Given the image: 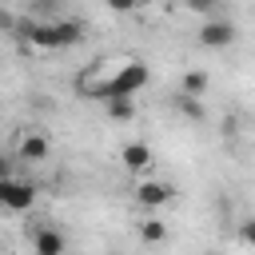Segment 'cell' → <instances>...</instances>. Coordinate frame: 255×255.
<instances>
[{"instance_id": "obj_1", "label": "cell", "mask_w": 255, "mask_h": 255, "mask_svg": "<svg viewBox=\"0 0 255 255\" xmlns=\"http://www.w3.org/2000/svg\"><path fill=\"white\" fill-rule=\"evenodd\" d=\"M16 32L24 40H32L36 48H76L84 40V20H64V16L48 20V24L32 20V24H16Z\"/></svg>"}, {"instance_id": "obj_2", "label": "cell", "mask_w": 255, "mask_h": 255, "mask_svg": "<svg viewBox=\"0 0 255 255\" xmlns=\"http://www.w3.org/2000/svg\"><path fill=\"white\" fill-rule=\"evenodd\" d=\"M147 80H151L147 64L128 60V64H120V72L108 76V100H112V96H139V92L147 88Z\"/></svg>"}, {"instance_id": "obj_3", "label": "cell", "mask_w": 255, "mask_h": 255, "mask_svg": "<svg viewBox=\"0 0 255 255\" xmlns=\"http://www.w3.org/2000/svg\"><path fill=\"white\" fill-rule=\"evenodd\" d=\"M235 24L227 20V16H207L203 20V28H199V44L207 48V52H223V48H231L235 44Z\"/></svg>"}, {"instance_id": "obj_4", "label": "cell", "mask_w": 255, "mask_h": 255, "mask_svg": "<svg viewBox=\"0 0 255 255\" xmlns=\"http://www.w3.org/2000/svg\"><path fill=\"white\" fill-rule=\"evenodd\" d=\"M32 203H36V187L32 183H24V179H0V207H8V211H32Z\"/></svg>"}, {"instance_id": "obj_5", "label": "cell", "mask_w": 255, "mask_h": 255, "mask_svg": "<svg viewBox=\"0 0 255 255\" xmlns=\"http://www.w3.org/2000/svg\"><path fill=\"white\" fill-rule=\"evenodd\" d=\"M171 195H175V187H171L167 179H143V183L135 187V203L147 207V211H159L163 203H171Z\"/></svg>"}, {"instance_id": "obj_6", "label": "cell", "mask_w": 255, "mask_h": 255, "mask_svg": "<svg viewBox=\"0 0 255 255\" xmlns=\"http://www.w3.org/2000/svg\"><path fill=\"white\" fill-rule=\"evenodd\" d=\"M48 155H52V143H48L44 131H28V135L20 139V159H24V163H44Z\"/></svg>"}, {"instance_id": "obj_7", "label": "cell", "mask_w": 255, "mask_h": 255, "mask_svg": "<svg viewBox=\"0 0 255 255\" xmlns=\"http://www.w3.org/2000/svg\"><path fill=\"white\" fill-rule=\"evenodd\" d=\"M64 247H68V239H64L56 227H36V231H32V251H36V255H60Z\"/></svg>"}, {"instance_id": "obj_8", "label": "cell", "mask_w": 255, "mask_h": 255, "mask_svg": "<svg viewBox=\"0 0 255 255\" xmlns=\"http://www.w3.org/2000/svg\"><path fill=\"white\" fill-rule=\"evenodd\" d=\"M120 159H124L128 171H147V167H151V147H147L143 139H131V143H124Z\"/></svg>"}, {"instance_id": "obj_9", "label": "cell", "mask_w": 255, "mask_h": 255, "mask_svg": "<svg viewBox=\"0 0 255 255\" xmlns=\"http://www.w3.org/2000/svg\"><path fill=\"white\" fill-rule=\"evenodd\" d=\"M104 108H108V116L120 120V124L135 120V96H112V100H104Z\"/></svg>"}, {"instance_id": "obj_10", "label": "cell", "mask_w": 255, "mask_h": 255, "mask_svg": "<svg viewBox=\"0 0 255 255\" xmlns=\"http://www.w3.org/2000/svg\"><path fill=\"white\" fill-rule=\"evenodd\" d=\"M175 108H179V116H187V120H207L203 100H199V96H191V92H179V96H175Z\"/></svg>"}, {"instance_id": "obj_11", "label": "cell", "mask_w": 255, "mask_h": 255, "mask_svg": "<svg viewBox=\"0 0 255 255\" xmlns=\"http://www.w3.org/2000/svg\"><path fill=\"white\" fill-rule=\"evenodd\" d=\"M179 92H191V96H203V92H207V72H199V68H191V72H183V84H179Z\"/></svg>"}, {"instance_id": "obj_12", "label": "cell", "mask_w": 255, "mask_h": 255, "mask_svg": "<svg viewBox=\"0 0 255 255\" xmlns=\"http://www.w3.org/2000/svg\"><path fill=\"white\" fill-rule=\"evenodd\" d=\"M139 239H143V243H163V239H167V227L151 215V219H143V223H139Z\"/></svg>"}, {"instance_id": "obj_13", "label": "cell", "mask_w": 255, "mask_h": 255, "mask_svg": "<svg viewBox=\"0 0 255 255\" xmlns=\"http://www.w3.org/2000/svg\"><path fill=\"white\" fill-rule=\"evenodd\" d=\"M187 8H191V12H203V16H207V12H215V8H219V0H187Z\"/></svg>"}, {"instance_id": "obj_14", "label": "cell", "mask_w": 255, "mask_h": 255, "mask_svg": "<svg viewBox=\"0 0 255 255\" xmlns=\"http://www.w3.org/2000/svg\"><path fill=\"white\" fill-rule=\"evenodd\" d=\"M104 4H108L112 12H131V8H135V0H104Z\"/></svg>"}, {"instance_id": "obj_15", "label": "cell", "mask_w": 255, "mask_h": 255, "mask_svg": "<svg viewBox=\"0 0 255 255\" xmlns=\"http://www.w3.org/2000/svg\"><path fill=\"white\" fill-rule=\"evenodd\" d=\"M243 243H251V247H255V219H247V223H243Z\"/></svg>"}, {"instance_id": "obj_16", "label": "cell", "mask_w": 255, "mask_h": 255, "mask_svg": "<svg viewBox=\"0 0 255 255\" xmlns=\"http://www.w3.org/2000/svg\"><path fill=\"white\" fill-rule=\"evenodd\" d=\"M0 28H4V32H16V20H12L8 12H0Z\"/></svg>"}, {"instance_id": "obj_17", "label": "cell", "mask_w": 255, "mask_h": 255, "mask_svg": "<svg viewBox=\"0 0 255 255\" xmlns=\"http://www.w3.org/2000/svg\"><path fill=\"white\" fill-rule=\"evenodd\" d=\"M8 175H12V159H8V155H0V179H8Z\"/></svg>"}, {"instance_id": "obj_18", "label": "cell", "mask_w": 255, "mask_h": 255, "mask_svg": "<svg viewBox=\"0 0 255 255\" xmlns=\"http://www.w3.org/2000/svg\"><path fill=\"white\" fill-rule=\"evenodd\" d=\"M139 4H155V0H135V8H139Z\"/></svg>"}]
</instances>
